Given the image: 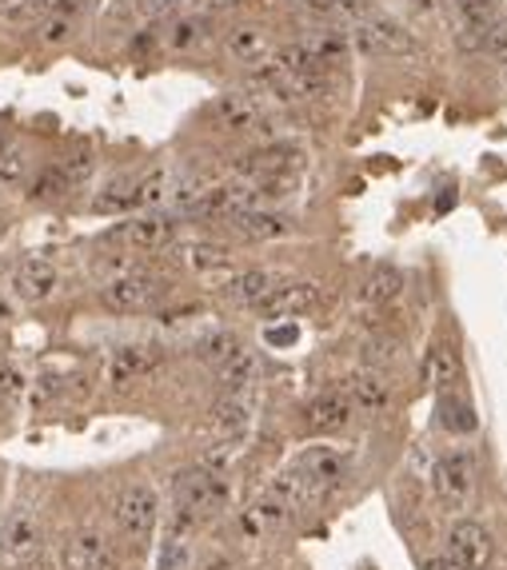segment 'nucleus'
Returning a JSON list of instances; mask_svg holds the SVG:
<instances>
[{
    "label": "nucleus",
    "instance_id": "f257e3e1",
    "mask_svg": "<svg viewBox=\"0 0 507 570\" xmlns=\"http://www.w3.org/2000/svg\"><path fill=\"white\" fill-rule=\"evenodd\" d=\"M228 506V479L209 467L177 475V515H172V531L192 535L196 526L212 523Z\"/></svg>",
    "mask_w": 507,
    "mask_h": 570
},
{
    "label": "nucleus",
    "instance_id": "f03ea898",
    "mask_svg": "<svg viewBox=\"0 0 507 570\" xmlns=\"http://www.w3.org/2000/svg\"><path fill=\"white\" fill-rule=\"evenodd\" d=\"M168 296V284L160 275L140 272V267H128V272H116L112 280L100 284V304L109 311H121V316H136V311H148L160 299Z\"/></svg>",
    "mask_w": 507,
    "mask_h": 570
},
{
    "label": "nucleus",
    "instance_id": "7ed1b4c3",
    "mask_svg": "<svg viewBox=\"0 0 507 570\" xmlns=\"http://www.w3.org/2000/svg\"><path fill=\"white\" fill-rule=\"evenodd\" d=\"M475 455L467 447L443 451L431 467V491L443 511H463L475 499Z\"/></svg>",
    "mask_w": 507,
    "mask_h": 570
},
{
    "label": "nucleus",
    "instance_id": "20e7f679",
    "mask_svg": "<svg viewBox=\"0 0 507 570\" xmlns=\"http://www.w3.org/2000/svg\"><path fill=\"white\" fill-rule=\"evenodd\" d=\"M112 518H116V531L121 538H128L133 547L148 543L160 523V499L148 482H128L121 494H116V503H112Z\"/></svg>",
    "mask_w": 507,
    "mask_h": 570
},
{
    "label": "nucleus",
    "instance_id": "39448f33",
    "mask_svg": "<svg viewBox=\"0 0 507 570\" xmlns=\"http://www.w3.org/2000/svg\"><path fill=\"white\" fill-rule=\"evenodd\" d=\"M352 44L360 53H372V56H416L419 44L416 36L404 29V24L387 21V16H364V21H356L348 29Z\"/></svg>",
    "mask_w": 507,
    "mask_h": 570
},
{
    "label": "nucleus",
    "instance_id": "423d86ee",
    "mask_svg": "<svg viewBox=\"0 0 507 570\" xmlns=\"http://www.w3.org/2000/svg\"><path fill=\"white\" fill-rule=\"evenodd\" d=\"M492 555H496V543H492V531L475 518H455L452 531H448V559L460 570H487L492 567Z\"/></svg>",
    "mask_w": 507,
    "mask_h": 570
},
{
    "label": "nucleus",
    "instance_id": "0eeeda50",
    "mask_svg": "<svg viewBox=\"0 0 507 570\" xmlns=\"http://www.w3.org/2000/svg\"><path fill=\"white\" fill-rule=\"evenodd\" d=\"M109 240L128 248V252H160L177 240V224L168 216H156V212H140V216H128L124 224H116L109 231Z\"/></svg>",
    "mask_w": 507,
    "mask_h": 570
},
{
    "label": "nucleus",
    "instance_id": "6e6552de",
    "mask_svg": "<svg viewBox=\"0 0 507 570\" xmlns=\"http://www.w3.org/2000/svg\"><path fill=\"white\" fill-rule=\"evenodd\" d=\"M292 471L308 482V491L320 499V494L336 491V487L343 482V475H348V455H343V451H336V447H308L296 459V467H292Z\"/></svg>",
    "mask_w": 507,
    "mask_h": 570
},
{
    "label": "nucleus",
    "instance_id": "1a4fd4ad",
    "mask_svg": "<svg viewBox=\"0 0 507 570\" xmlns=\"http://www.w3.org/2000/svg\"><path fill=\"white\" fill-rule=\"evenodd\" d=\"M304 168V152L292 148V144H268V148H256L252 156H244L236 172L248 180V184H260V180H280V175H300Z\"/></svg>",
    "mask_w": 507,
    "mask_h": 570
},
{
    "label": "nucleus",
    "instance_id": "9d476101",
    "mask_svg": "<svg viewBox=\"0 0 507 570\" xmlns=\"http://www.w3.org/2000/svg\"><path fill=\"white\" fill-rule=\"evenodd\" d=\"M41 550V523L29 511H12L0 523V559L4 562H29Z\"/></svg>",
    "mask_w": 507,
    "mask_h": 570
},
{
    "label": "nucleus",
    "instance_id": "9b49d317",
    "mask_svg": "<svg viewBox=\"0 0 507 570\" xmlns=\"http://www.w3.org/2000/svg\"><path fill=\"white\" fill-rule=\"evenodd\" d=\"M352 415H356V407L352 399H348V391H340V387H331V391L316 395V399L304 403V428L316 431V435H324V431H343L352 423Z\"/></svg>",
    "mask_w": 507,
    "mask_h": 570
},
{
    "label": "nucleus",
    "instance_id": "f8f14e48",
    "mask_svg": "<svg viewBox=\"0 0 507 570\" xmlns=\"http://www.w3.org/2000/svg\"><path fill=\"white\" fill-rule=\"evenodd\" d=\"M316 299H320V287L312 284V280H292V284L272 287V292L256 304V311L264 319H288V316H300V311L316 307Z\"/></svg>",
    "mask_w": 507,
    "mask_h": 570
},
{
    "label": "nucleus",
    "instance_id": "ddd939ff",
    "mask_svg": "<svg viewBox=\"0 0 507 570\" xmlns=\"http://www.w3.org/2000/svg\"><path fill=\"white\" fill-rule=\"evenodd\" d=\"M12 287H16V296L24 304H48V299L60 292V272H56L48 260H24L16 263V272H12Z\"/></svg>",
    "mask_w": 507,
    "mask_h": 570
},
{
    "label": "nucleus",
    "instance_id": "4468645a",
    "mask_svg": "<svg viewBox=\"0 0 507 570\" xmlns=\"http://www.w3.org/2000/svg\"><path fill=\"white\" fill-rule=\"evenodd\" d=\"M160 347H148V343H128V347H116L109 360V379L116 387H128L144 375H153L160 367Z\"/></svg>",
    "mask_w": 507,
    "mask_h": 570
},
{
    "label": "nucleus",
    "instance_id": "2eb2a0df",
    "mask_svg": "<svg viewBox=\"0 0 507 570\" xmlns=\"http://www.w3.org/2000/svg\"><path fill=\"white\" fill-rule=\"evenodd\" d=\"M264 116V104L256 100V92L248 88H236V92H224L216 104H212V121L221 124L224 132H244V128H256Z\"/></svg>",
    "mask_w": 507,
    "mask_h": 570
},
{
    "label": "nucleus",
    "instance_id": "dca6fc26",
    "mask_svg": "<svg viewBox=\"0 0 507 570\" xmlns=\"http://www.w3.org/2000/svg\"><path fill=\"white\" fill-rule=\"evenodd\" d=\"M228 224L232 236H240L248 243H264V240H284L288 231H292V219L277 216V212H264V208H244L236 216L224 219Z\"/></svg>",
    "mask_w": 507,
    "mask_h": 570
},
{
    "label": "nucleus",
    "instance_id": "f3484780",
    "mask_svg": "<svg viewBox=\"0 0 507 570\" xmlns=\"http://www.w3.org/2000/svg\"><path fill=\"white\" fill-rule=\"evenodd\" d=\"M65 570H116L109 538L100 531H80L65 543Z\"/></svg>",
    "mask_w": 507,
    "mask_h": 570
},
{
    "label": "nucleus",
    "instance_id": "a211bd4d",
    "mask_svg": "<svg viewBox=\"0 0 507 570\" xmlns=\"http://www.w3.org/2000/svg\"><path fill=\"white\" fill-rule=\"evenodd\" d=\"M463 379V360L452 343H431L428 355H424V384L431 391H452Z\"/></svg>",
    "mask_w": 507,
    "mask_h": 570
},
{
    "label": "nucleus",
    "instance_id": "6ab92c4d",
    "mask_svg": "<svg viewBox=\"0 0 507 570\" xmlns=\"http://www.w3.org/2000/svg\"><path fill=\"white\" fill-rule=\"evenodd\" d=\"M277 284H280L277 272H268V267H252V272L232 275L228 284L221 287V296L228 299V304H236V307H256Z\"/></svg>",
    "mask_w": 507,
    "mask_h": 570
},
{
    "label": "nucleus",
    "instance_id": "aec40b11",
    "mask_svg": "<svg viewBox=\"0 0 507 570\" xmlns=\"http://www.w3.org/2000/svg\"><path fill=\"white\" fill-rule=\"evenodd\" d=\"M343 391H348L356 411H364V415H380V411H387V403H392V391H387V384L375 372H356L352 379L343 384Z\"/></svg>",
    "mask_w": 507,
    "mask_h": 570
},
{
    "label": "nucleus",
    "instance_id": "412c9836",
    "mask_svg": "<svg viewBox=\"0 0 507 570\" xmlns=\"http://www.w3.org/2000/svg\"><path fill=\"white\" fill-rule=\"evenodd\" d=\"M224 53L232 60H240V65H256V60H264L272 53V41H268V33L260 24H240V29H232L224 36Z\"/></svg>",
    "mask_w": 507,
    "mask_h": 570
},
{
    "label": "nucleus",
    "instance_id": "4be33fe9",
    "mask_svg": "<svg viewBox=\"0 0 507 570\" xmlns=\"http://www.w3.org/2000/svg\"><path fill=\"white\" fill-rule=\"evenodd\" d=\"M177 172L172 168H153L148 175L136 180V192H133V208H156V204H165V200L177 196Z\"/></svg>",
    "mask_w": 507,
    "mask_h": 570
},
{
    "label": "nucleus",
    "instance_id": "5701e85b",
    "mask_svg": "<svg viewBox=\"0 0 507 570\" xmlns=\"http://www.w3.org/2000/svg\"><path fill=\"white\" fill-rule=\"evenodd\" d=\"M212 428L224 431V435H236V431L248 428V419H252V403L244 399V391H224L216 403H212Z\"/></svg>",
    "mask_w": 507,
    "mask_h": 570
},
{
    "label": "nucleus",
    "instance_id": "b1692460",
    "mask_svg": "<svg viewBox=\"0 0 507 570\" xmlns=\"http://www.w3.org/2000/svg\"><path fill=\"white\" fill-rule=\"evenodd\" d=\"M300 44L308 48V56L316 60V65L331 68L336 60H343V56H348V48H352V36L343 33V29H316V33H308Z\"/></svg>",
    "mask_w": 507,
    "mask_h": 570
},
{
    "label": "nucleus",
    "instance_id": "393cba45",
    "mask_svg": "<svg viewBox=\"0 0 507 570\" xmlns=\"http://www.w3.org/2000/svg\"><path fill=\"white\" fill-rule=\"evenodd\" d=\"M296 515H300V511H292V506L280 503L272 491H264V499H260V503L248 511V523H252L260 535H280V531H288V526H292V518H296Z\"/></svg>",
    "mask_w": 507,
    "mask_h": 570
},
{
    "label": "nucleus",
    "instance_id": "a878e982",
    "mask_svg": "<svg viewBox=\"0 0 507 570\" xmlns=\"http://www.w3.org/2000/svg\"><path fill=\"white\" fill-rule=\"evenodd\" d=\"M399 287H404V275L392 267V263H375L372 272L364 275V287H360V296L364 304L380 307V304H392L399 296Z\"/></svg>",
    "mask_w": 507,
    "mask_h": 570
},
{
    "label": "nucleus",
    "instance_id": "bb28decb",
    "mask_svg": "<svg viewBox=\"0 0 507 570\" xmlns=\"http://www.w3.org/2000/svg\"><path fill=\"white\" fill-rule=\"evenodd\" d=\"M177 260L184 263V267H192V272H216V267H224V263L232 260L228 248L224 243H212V240H188L177 248Z\"/></svg>",
    "mask_w": 507,
    "mask_h": 570
},
{
    "label": "nucleus",
    "instance_id": "cd10ccee",
    "mask_svg": "<svg viewBox=\"0 0 507 570\" xmlns=\"http://www.w3.org/2000/svg\"><path fill=\"white\" fill-rule=\"evenodd\" d=\"M256 375H260V363H256L252 351L244 347V351H236L228 363L216 367V384H221L224 391H244L248 384H256Z\"/></svg>",
    "mask_w": 507,
    "mask_h": 570
},
{
    "label": "nucleus",
    "instance_id": "c85d7f7f",
    "mask_svg": "<svg viewBox=\"0 0 507 570\" xmlns=\"http://www.w3.org/2000/svg\"><path fill=\"white\" fill-rule=\"evenodd\" d=\"M212 41V21L209 16H180L172 24V33H168V48H177V53H192L200 44Z\"/></svg>",
    "mask_w": 507,
    "mask_h": 570
},
{
    "label": "nucleus",
    "instance_id": "c756f323",
    "mask_svg": "<svg viewBox=\"0 0 507 570\" xmlns=\"http://www.w3.org/2000/svg\"><path fill=\"white\" fill-rule=\"evenodd\" d=\"M436 411H440V423L448 431H475V411H472V403H463L460 395H448V391H440V403H436Z\"/></svg>",
    "mask_w": 507,
    "mask_h": 570
},
{
    "label": "nucleus",
    "instance_id": "7c9ffc66",
    "mask_svg": "<svg viewBox=\"0 0 507 570\" xmlns=\"http://www.w3.org/2000/svg\"><path fill=\"white\" fill-rule=\"evenodd\" d=\"M236 351H244V343H240V335H236V331H216V335H209V340L196 343V355L204 363H212V367L228 363Z\"/></svg>",
    "mask_w": 507,
    "mask_h": 570
},
{
    "label": "nucleus",
    "instance_id": "2f4dec72",
    "mask_svg": "<svg viewBox=\"0 0 507 570\" xmlns=\"http://www.w3.org/2000/svg\"><path fill=\"white\" fill-rule=\"evenodd\" d=\"M499 16V9L492 4V0H455V24H463V29H492Z\"/></svg>",
    "mask_w": 507,
    "mask_h": 570
},
{
    "label": "nucleus",
    "instance_id": "473e14b6",
    "mask_svg": "<svg viewBox=\"0 0 507 570\" xmlns=\"http://www.w3.org/2000/svg\"><path fill=\"white\" fill-rule=\"evenodd\" d=\"M133 192H136L133 175H124V180H112V184L104 187V196H97V212H124V208H133Z\"/></svg>",
    "mask_w": 507,
    "mask_h": 570
},
{
    "label": "nucleus",
    "instance_id": "72a5a7b5",
    "mask_svg": "<svg viewBox=\"0 0 507 570\" xmlns=\"http://www.w3.org/2000/svg\"><path fill=\"white\" fill-rule=\"evenodd\" d=\"M24 175V152L0 132V184H12Z\"/></svg>",
    "mask_w": 507,
    "mask_h": 570
},
{
    "label": "nucleus",
    "instance_id": "f704fd0d",
    "mask_svg": "<svg viewBox=\"0 0 507 570\" xmlns=\"http://www.w3.org/2000/svg\"><path fill=\"white\" fill-rule=\"evenodd\" d=\"M184 562H188V535L172 531V535L165 538V547H160V562H156V570H180Z\"/></svg>",
    "mask_w": 507,
    "mask_h": 570
},
{
    "label": "nucleus",
    "instance_id": "c9c22d12",
    "mask_svg": "<svg viewBox=\"0 0 507 570\" xmlns=\"http://www.w3.org/2000/svg\"><path fill=\"white\" fill-rule=\"evenodd\" d=\"M399 343L396 340H380V335H375V340H368L364 343V360L372 363V367H392V363H399Z\"/></svg>",
    "mask_w": 507,
    "mask_h": 570
},
{
    "label": "nucleus",
    "instance_id": "e433bc0d",
    "mask_svg": "<svg viewBox=\"0 0 507 570\" xmlns=\"http://www.w3.org/2000/svg\"><path fill=\"white\" fill-rule=\"evenodd\" d=\"M68 187H72V184H68L65 175H60V168H53V172H45L41 180H36L29 196H33V200H53V196H65Z\"/></svg>",
    "mask_w": 507,
    "mask_h": 570
},
{
    "label": "nucleus",
    "instance_id": "4c0bfd02",
    "mask_svg": "<svg viewBox=\"0 0 507 570\" xmlns=\"http://www.w3.org/2000/svg\"><path fill=\"white\" fill-rule=\"evenodd\" d=\"M484 48H487L492 56H499V60H507V16H496V24L487 29Z\"/></svg>",
    "mask_w": 507,
    "mask_h": 570
},
{
    "label": "nucleus",
    "instance_id": "58836bf2",
    "mask_svg": "<svg viewBox=\"0 0 507 570\" xmlns=\"http://www.w3.org/2000/svg\"><path fill=\"white\" fill-rule=\"evenodd\" d=\"M68 36H72V21H68V16H48V21L41 24V41L45 44H65Z\"/></svg>",
    "mask_w": 507,
    "mask_h": 570
},
{
    "label": "nucleus",
    "instance_id": "ea45409f",
    "mask_svg": "<svg viewBox=\"0 0 507 570\" xmlns=\"http://www.w3.org/2000/svg\"><path fill=\"white\" fill-rule=\"evenodd\" d=\"M36 9V0H0V16L4 21H29Z\"/></svg>",
    "mask_w": 507,
    "mask_h": 570
},
{
    "label": "nucleus",
    "instance_id": "a19ab883",
    "mask_svg": "<svg viewBox=\"0 0 507 570\" xmlns=\"http://www.w3.org/2000/svg\"><path fill=\"white\" fill-rule=\"evenodd\" d=\"M184 4L188 0H144L140 9L148 12V16H172V12H180Z\"/></svg>",
    "mask_w": 507,
    "mask_h": 570
},
{
    "label": "nucleus",
    "instance_id": "79ce46f5",
    "mask_svg": "<svg viewBox=\"0 0 507 570\" xmlns=\"http://www.w3.org/2000/svg\"><path fill=\"white\" fill-rule=\"evenodd\" d=\"M16 391H21V375L12 372L9 363H0V399H12Z\"/></svg>",
    "mask_w": 507,
    "mask_h": 570
},
{
    "label": "nucleus",
    "instance_id": "37998d69",
    "mask_svg": "<svg viewBox=\"0 0 507 570\" xmlns=\"http://www.w3.org/2000/svg\"><path fill=\"white\" fill-rule=\"evenodd\" d=\"M296 340H300L296 328H268V343H272V347H292Z\"/></svg>",
    "mask_w": 507,
    "mask_h": 570
},
{
    "label": "nucleus",
    "instance_id": "c03bdc74",
    "mask_svg": "<svg viewBox=\"0 0 507 570\" xmlns=\"http://www.w3.org/2000/svg\"><path fill=\"white\" fill-rule=\"evenodd\" d=\"M0 319H12V304L4 296H0Z\"/></svg>",
    "mask_w": 507,
    "mask_h": 570
},
{
    "label": "nucleus",
    "instance_id": "a18cd8bd",
    "mask_svg": "<svg viewBox=\"0 0 507 570\" xmlns=\"http://www.w3.org/2000/svg\"><path fill=\"white\" fill-rule=\"evenodd\" d=\"M428 570H448V562H428Z\"/></svg>",
    "mask_w": 507,
    "mask_h": 570
},
{
    "label": "nucleus",
    "instance_id": "49530a36",
    "mask_svg": "<svg viewBox=\"0 0 507 570\" xmlns=\"http://www.w3.org/2000/svg\"><path fill=\"white\" fill-rule=\"evenodd\" d=\"M504 80H507V60H504Z\"/></svg>",
    "mask_w": 507,
    "mask_h": 570
}]
</instances>
